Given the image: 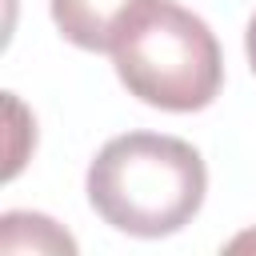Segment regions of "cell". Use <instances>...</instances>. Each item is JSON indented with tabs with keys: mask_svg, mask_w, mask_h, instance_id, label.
<instances>
[{
	"mask_svg": "<svg viewBox=\"0 0 256 256\" xmlns=\"http://www.w3.org/2000/svg\"><path fill=\"white\" fill-rule=\"evenodd\" d=\"M208 172L200 152L180 136L124 132L88 164V204L128 236H172L204 204Z\"/></svg>",
	"mask_w": 256,
	"mask_h": 256,
	"instance_id": "obj_1",
	"label": "cell"
},
{
	"mask_svg": "<svg viewBox=\"0 0 256 256\" xmlns=\"http://www.w3.org/2000/svg\"><path fill=\"white\" fill-rule=\"evenodd\" d=\"M112 60L124 88L164 112L208 108L224 80V60L212 28L172 0H152L124 28Z\"/></svg>",
	"mask_w": 256,
	"mask_h": 256,
	"instance_id": "obj_2",
	"label": "cell"
},
{
	"mask_svg": "<svg viewBox=\"0 0 256 256\" xmlns=\"http://www.w3.org/2000/svg\"><path fill=\"white\" fill-rule=\"evenodd\" d=\"M148 4L152 0H52V20L68 44L84 52H112Z\"/></svg>",
	"mask_w": 256,
	"mask_h": 256,
	"instance_id": "obj_3",
	"label": "cell"
},
{
	"mask_svg": "<svg viewBox=\"0 0 256 256\" xmlns=\"http://www.w3.org/2000/svg\"><path fill=\"white\" fill-rule=\"evenodd\" d=\"M244 48H248V64H252V72H256V12H252V20H248V32H244Z\"/></svg>",
	"mask_w": 256,
	"mask_h": 256,
	"instance_id": "obj_4",
	"label": "cell"
}]
</instances>
